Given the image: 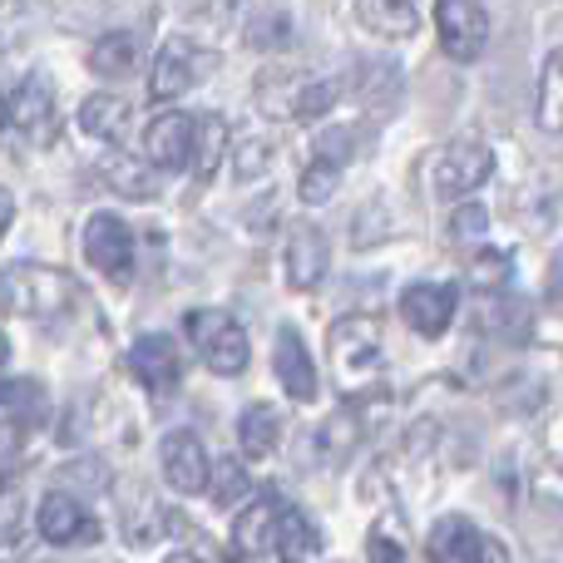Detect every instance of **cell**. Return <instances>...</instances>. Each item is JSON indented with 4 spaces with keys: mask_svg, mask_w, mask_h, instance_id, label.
<instances>
[{
    "mask_svg": "<svg viewBox=\"0 0 563 563\" xmlns=\"http://www.w3.org/2000/svg\"><path fill=\"white\" fill-rule=\"evenodd\" d=\"M203 65H208V55H203V49H198L194 40L174 35L164 49H158L154 69H148V95H154V99H184L188 89L198 85V75H203Z\"/></svg>",
    "mask_w": 563,
    "mask_h": 563,
    "instance_id": "10",
    "label": "cell"
},
{
    "mask_svg": "<svg viewBox=\"0 0 563 563\" xmlns=\"http://www.w3.org/2000/svg\"><path fill=\"white\" fill-rule=\"evenodd\" d=\"M164 479L174 495H203L208 485V450L194 430L164 435Z\"/></svg>",
    "mask_w": 563,
    "mask_h": 563,
    "instance_id": "14",
    "label": "cell"
},
{
    "mask_svg": "<svg viewBox=\"0 0 563 563\" xmlns=\"http://www.w3.org/2000/svg\"><path fill=\"white\" fill-rule=\"evenodd\" d=\"M475 233H489V213L485 208H465L455 218V238H475Z\"/></svg>",
    "mask_w": 563,
    "mask_h": 563,
    "instance_id": "35",
    "label": "cell"
},
{
    "mask_svg": "<svg viewBox=\"0 0 563 563\" xmlns=\"http://www.w3.org/2000/svg\"><path fill=\"white\" fill-rule=\"evenodd\" d=\"M144 158L154 168H164V174H178V168H188V158H194V119H188L184 109H168V114H158L154 124L144 129Z\"/></svg>",
    "mask_w": 563,
    "mask_h": 563,
    "instance_id": "13",
    "label": "cell"
},
{
    "mask_svg": "<svg viewBox=\"0 0 563 563\" xmlns=\"http://www.w3.org/2000/svg\"><path fill=\"white\" fill-rule=\"evenodd\" d=\"M273 519H277V495L273 489H253V495H247V509L233 525V559L238 563H277Z\"/></svg>",
    "mask_w": 563,
    "mask_h": 563,
    "instance_id": "9",
    "label": "cell"
},
{
    "mask_svg": "<svg viewBox=\"0 0 563 563\" xmlns=\"http://www.w3.org/2000/svg\"><path fill=\"white\" fill-rule=\"evenodd\" d=\"M10 218H15V194H10V188H0V238H5Z\"/></svg>",
    "mask_w": 563,
    "mask_h": 563,
    "instance_id": "36",
    "label": "cell"
},
{
    "mask_svg": "<svg viewBox=\"0 0 563 563\" xmlns=\"http://www.w3.org/2000/svg\"><path fill=\"white\" fill-rule=\"evenodd\" d=\"M20 529H25V495H20V485L0 479V549H15Z\"/></svg>",
    "mask_w": 563,
    "mask_h": 563,
    "instance_id": "29",
    "label": "cell"
},
{
    "mask_svg": "<svg viewBox=\"0 0 563 563\" xmlns=\"http://www.w3.org/2000/svg\"><path fill=\"white\" fill-rule=\"evenodd\" d=\"M85 257L95 263V273L114 277V282H129L134 273V233L119 213H95L85 223Z\"/></svg>",
    "mask_w": 563,
    "mask_h": 563,
    "instance_id": "8",
    "label": "cell"
},
{
    "mask_svg": "<svg viewBox=\"0 0 563 563\" xmlns=\"http://www.w3.org/2000/svg\"><path fill=\"white\" fill-rule=\"evenodd\" d=\"M489 178H495V154H489L485 144H475V139L440 148L435 168H430V188H435V198H445V203L479 194Z\"/></svg>",
    "mask_w": 563,
    "mask_h": 563,
    "instance_id": "6",
    "label": "cell"
},
{
    "mask_svg": "<svg viewBox=\"0 0 563 563\" xmlns=\"http://www.w3.org/2000/svg\"><path fill=\"white\" fill-rule=\"evenodd\" d=\"M208 489H213V505H218V509H233L238 499L253 495V479H247L243 460L228 455V460H208V485H203V495H208Z\"/></svg>",
    "mask_w": 563,
    "mask_h": 563,
    "instance_id": "27",
    "label": "cell"
},
{
    "mask_svg": "<svg viewBox=\"0 0 563 563\" xmlns=\"http://www.w3.org/2000/svg\"><path fill=\"white\" fill-rule=\"evenodd\" d=\"M336 188H341V168L327 164V158H311L307 174H301V184H297V198L301 203H327Z\"/></svg>",
    "mask_w": 563,
    "mask_h": 563,
    "instance_id": "28",
    "label": "cell"
},
{
    "mask_svg": "<svg viewBox=\"0 0 563 563\" xmlns=\"http://www.w3.org/2000/svg\"><path fill=\"white\" fill-rule=\"evenodd\" d=\"M534 119L549 139L563 134V55L549 49L544 55V69H539V104H534Z\"/></svg>",
    "mask_w": 563,
    "mask_h": 563,
    "instance_id": "24",
    "label": "cell"
},
{
    "mask_svg": "<svg viewBox=\"0 0 563 563\" xmlns=\"http://www.w3.org/2000/svg\"><path fill=\"white\" fill-rule=\"evenodd\" d=\"M426 549H430V559L435 563H485L489 539L479 534L465 515H445V519H435Z\"/></svg>",
    "mask_w": 563,
    "mask_h": 563,
    "instance_id": "18",
    "label": "cell"
},
{
    "mask_svg": "<svg viewBox=\"0 0 563 563\" xmlns=\"http://www.w3.org/2000/svg\"><path fill=\"white\" fill-rule=\"evenodd\" d=\"M327 346H331V366H336V376L346 380V386H356V380H366L371 371L380 366V321L361 317V311L336 317L331 321Z\"/></svg>",
    "mask_w": 563,
    "mask_h": 563,
    "instance_id": "5",
    "label": "cell"
},
{
    "mask_svg": "<svg viewBox=\"0 0 563 563\" xmlns=\"http://www.w3.org/2000/svg\"><path fill=\"white\" fill-rule=\"evenodd\" d=\"M223 154H228V119L223 114L194 119V158H188V168H198V178H213Z\"/></svg>",
    "mask_w": 563,
    "mask_h": 563,
    "instance_id": "26",
    "label": "cell"
},
{
    "mask_svg": "<svg viewBox=\"0 0 563 563\" xmlns=\"http://www.w3.org/2000/svg\"><path fill=\"white\" fill-rule=\"evenodd\" d=\"M435 25H440V45L450 59L475 65L489 45V15L479 10V0H435Z\"/></svg>",
    "mask_w": 563,
    "mask_h": 563,
    "instance_id": "7",
    "label": "cell"
},
{
    "mask_svg": "<svg viewBox=\"0 0 563 563\" xmlns=\"http://www.w3.org/2000/svg\"><path fill=\"white\" fill-rule=\"evenodd\" d=\"M184 336L194 341V351L203 356V366L213 371V376H243V371H247L253 346H247V331L238 327L233 311H223V307L188 311V317H184Z\"/></svg>",
    "mask_w": 563,
    "mask_h": 563,
    "instance_id": "3",
    "label": "cell"
},
{
    "mask_svg": "<svg viewBox=\"0 0 563 563\" xmlns=\"http://www.w3.org/2000/svg\"><path fill=\"white\" fill-rule=\"evenodd\" d=\"M317 158H327V164H346L351 158V134L346 129H331V134H321V144H317Z\"/></svg>",
    "mask_w": 563,
    "mask_h": 563,
    "instance_id": "33",
    "label": "cell"
},
{
    "mask_svg": "<svg viewBox=\"0 0 563 563\" xmlns=\"http://www.w3.org/2000/svg\"><path fill=\"white\" fill-rule=\"evenodd\" d=\"M0 124L10 134H20L30 148H49L59 139V109H55V85L45 75H25L15 85V95L0 99Z\"/></svg>",
    "mask_w": 563,
    "mask_h": 563,
    "instance_id": "4",
    "label": "cell"
},
{
    "mask_svg": "<svg viewBox=\"0 0 563 563\" xmlns=\"http://www.w3.org/2000/svg\"><path fill=\"white\" fill-rule=\"evenodd\" d=\"M273 549L277 563H307L321 549V534L297 505H282L277 499V519H273Z\"/></svg>",
    "mask_w": 563,
    "mask_h": 563,
    "instance_id": "19",
    "label": "cell"
},
{
    "mask_svg": "<svg viewBox=\"0 0 563 563\" xmlns=\"http://www.w3.org/2000/svg\"><path fill=\"white\" fill-rule=\"evenodd\" d=\"M139 55H144V45H139V35H129V30H119V35H104L95 40V49H89V69L104 79H124L134 75Z\"/></svg>",
    "mask_w": 563,
    "mask_h": 563,
    "instance_id": "25",
    "label": "cell"
},
{
    "mask_svg": "<svg viewBox=\"0 0 563 563\" xmlns=\"http://www.w3.org/2000/svg\"><path fill=\"white\" fill-rule=\"evenodd\" d=\"M129 371H134L148 390H158V396L174 390L178 376H184V366H178V346L168 336H158V331H148V336H139L134 346H129Z\"/></svg>",
    "mask_w": 563,
    "mask_h": 563,
    "instance_id": "17",
    "label": "cell"
},
{
    "mask_svg": "<svg viewBox=\"0 0 563 563\" xmlns=\"http://www.w3.org/2000/svg\"><path fill=\"white\" fill-rule=\"evenodd\" d=\"M129 124H134V109H129V99L119 95H89L85 104H79V129H85L89 139H104V144H124Z\"/></svg>",
    "mask_w": 563,
    "mask_h": 563,
    "instance_id": "20",
    "label": "cell"
},
{
    "mask_svg": "<svg viewBox=\"0 0 563 563\" xmlns=\"http://www.w3.org/2000/svg\"><path fill=\"white\" fill-rule=\"evenodd\" d=\"M475 282L479 287H499V282H509V257L505 253H479L475 257Z\"/></svg>",
    "mask_w": 563,
    "mask_h": 563,
    "instance_id": "32",
    "label": "cell"
},
{
    "mask_svg": "<svg viewBox=\"0 0 563 563\" xmlns=\"http://www.w3.org/2000/svg\"><path fill=\"white\" fill-rule=\"evenodd\" d=\"M99 174H104V184L114 188V194H124V198H139V203L158 194V178H154V164H148V158L104 154V164H99Z\"/></svg>",
    "mask_w": 563,
    "mask_h": 563,
    "instance_id": "22",
    "label": "cell"
},
{
    "mask_svg": "<svg viewBox=\"0 0 563 563\" xmlns=\"http://www.w3.org/2000/svg\"><path fill=\"white\" fill-rule=\"evenodd\" d=\"M336 104V89L327 79L307 75L291 65H267L257 75V109L267 119H317Z\"/></svg>",
    "mask_w": 563,
    "mask_h": 563,
    "instance_id": "2",
    "label": "cell"
},
{
    "mask_svg": "<svg viewBox=\"0 0 563 563\" xmlns=\"http://www.w3.org/2000/svg\"><path fill=\"white\" fill-rule=\"evenodd\" d=\"M79 297V282L65 273V267H49V263H15L0 273V307L10 317H25V321H55L75 307Z\"/></svg>",
    "mask_w": 563,
    "mask_h": 563,
    "instance_id": "1",
    "label": "cell"
},
{
    "mask_svg": "<svg viewBox=\"0 0 563 563\" xmlns=\"http://www.w3.org/2000/svg\"><path fill=\"white\" fill-rule=\"evenodd\" d=\"M0 406H10L15 416H40L45 390H40L35 380H0Z\"/></svg>",
    "mask_w": 563,
    "mask_h": 563,
    "instance_id": "30",
    "label": "cell"
},
{
    "mask_svg": "<svg viewBox=\"0 0 563 563\" xmlns=\"http://www.w3.org/2000/svg\"><path fill=\"white\" fill-rule=\"evenodd\" d=\"M356 10H361V25L386 40H406L420 30L416 0H356Z\"/></svg>",
    "mask_w": 563,
    "mask_h": 563,
    "instance_id": "23",
    "label": "cell"
},
{
    "mask_svg": "<svg viewBox=\"0 0 563 563\" xmlns=\"http://www.w3.org/2000/svg\"><path fill=\"white\" fill-rule=\"evenodd\" d=\"M238 445H243V460H253V465H263V460L277 455L282 445V416L273 406H247L243 420H238Z\"/></svg>",
    "mask_w": 563,
    "mask_h": 563,
    "instance_id": "21",
    "label": "cell"
},
{
    "mask_svg": "<svg viewBox=\"0 0 563 563\" xmlns=\"http://www.w3.org/2000/svg\"><path fill=\"white\" fill-rule=\"evenodd\" d=\"M25 450V426L15 416H0V470H10Z\"/></svg>",
    "mask_w": 563,
    "mask_h": 563,
    "instance_id": "31",
    "label": "cell"
},
{
    "mask_svg": "<svg viewBox=\"0 0 563 563\" xmlns=\"http://www.w3.org/2000/svg\"><path fill=\"white\" fill-rule=\"evenodd\" d=\"M366 554H371V563H406V554H400V544H396V539H386V534H371Z\"/></svg>",
    "mask_w": 563,
    "mask_h": 563,
    "instance_id": "34",
    "label": "cell"
},
{
    "mask_svg": "<svg viewBox=\"0 0 563 563\" xmlns=\"http://www.w3.org/2000/svg\"><path fill=\"white\" fill-rule=\"evenodd\" d=\"M35 525H40V534H45V544H55V549L89 544V539H99V525L89 519V509L79 505L75 495H65V489H49V495L40 499Z\"/></svg>",
    "mask_w": 563,
    "mask_h": 563,
    "instance_id": "11",
    "label": "cell"
},
{
    "mask_svg": "<svg viewBox=\"0 0 563 563\" xmlns=\"http://www.w3.org/2000/svg\"><path fill=\"white\" fill-rule=\"evenodd\" d=\"M455 307H460V291L450 287V282H416V287H406V297H400V317H406V327L420 331V336H440V331L455 321Z\"/></svg>",
    "mask_w": 563,
    "mask_h": 563,
    "instance_id": "12",
    "label": "cell"
},
{
    "mask_svg": "<svg viewBox=\"0 0 563 563\" xmlns=\"http://www.w3.org/2000/svg\"><path fill=\"white\" fill-rule=\"evenodd\" d=\"M10 361V341H5V331H0V366Z\"/></svg>",
    "mask_w": 563,
    "mask_h": 563,
    "instance_id": "37",
    "label": "cell"
},
{
    "mask_svg": "<svg viewBox=\"0 0 563 563\" xmlns=\"http://www.w3.org/2000/svg\"><path fill=\"white\" fill-rule=\"evenodd\" d=\"M273 371H277L282 390H287V396L297 400V406H307V400H317V390H321L317 366H311V351H307V341H301L291 327H282V331H277V346H273Z\"/></svg>",
    "mask_w": 563,
    "mask_h": 563,
    "instance_id": "15",
    "label": "cell"
},
{
    "mask_svg": "<svg viewBox=\"0 0 563 563\" xmlns=\"http://www.w3.org/2000/svg\"><path fill=\"white\" fill-rule=\"evenodd\" d=\"M327 267H331V243H327V233H321V228H311V223H301L297 233L287 238V282H291V291L321 287Z\"/></svg>",
    "mask_w": 563,
    "mask_h": 563,
    "instance_id": "16",
    "label": "cell"
},
{
    "mask_svg": "<svg viewBox=\"0 0 563 563\" xmlns=\"http://www.w3.org/2000/svg\"><path fill=\"white\" fill-rule=\"evenodd\" d=\"M164 563H203V559H194V554H174V559H164Z\"/></svg>",
    "mask_w": 563,
    "mask_h": 563,
    "instance_id": "38",
    "label": "cell"
}]
</instances>
